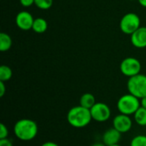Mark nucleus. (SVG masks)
Wrapping results in <instances>:
<instances>
[{
	"mask_svg": "<svg viewBox=\"0 0 146 146\" xmlns=\"http://www.w3.org/2000/svg\"><path fill=\"white\" fill-rule=\"evenodd\" d=\"M14 134L21 141L28 142L34 139L38 132L37 123L30 119H21L14 125Z\"/></svg>",
	"mask_w": 146,
	"mask_h": 146,
	"instance_id": "obj_1",
	"label": "nucleus"
},
{
	"mask_svg": "<svg viewBox=\"0 0 146 146\" xmlns=\"http://www.w3.org/2000/svg\"><path fill=\"white\" fill-rule=\"evenodd\" d=\"M68 124L74 128H84L92 120L91 111L80 105L71 108L67 114Z\"/></svg>",
	"mask_w": 146,
	"mask_h": 146,
	"instance_id": "obj_2",
	"label": "nucleus"
},
{
	"mask_svg": "<svg viewBox=\"0 0 146 146\" xmlns=\"http://www.w3.org/2000/svg\"><path fill=\"white\" fill-rule=\"evenodd\" d=\"M116 107L120 114L131 116L133 115L135 112L141 107L140 99L128 93L121 96L119 98V100L117 101Z\"/></svg>",
	"mask_w": 146,
	"mask_h": 146,
	"instance_id": "obj_3",
	"label": "nucleus"
},
{
	"mask_svg": "<svg viewBox=\"0 0 146 146\" xmlns=\"http://www.w3.org/2000/svg\"><path fill=\"white\" fill-rule=\"evenodd\" d=\"M127 88L130 94L135 96L139 99L146 96V75L139 73L129 77Z\"/></svg>",
	"mask_w": 146,
	"mask_h": 146,
	"instance_id": "obj_4",
	"label": "nucleus"
},
{
	"mask_svg": "<svg viewBox=\"0 0 146 146\" xmlns=\"http://www.w3.org/2000/svg\"><path fill=\"white\" fill-rule=\"evenodd\" d=\"M139 28H140V18L136 13H127L121 19L120 29L126 34L131 35Z\"/></svg>",
	"mask_w": 146,
	"mask_h": 146,
	"instance_id": "obj_5",
	"label": "nucleus"
},
{
	"mask_svg": "<svg viewBox=\"0 0 146 146\" xmlns=\"http://www.w3.org/2000/svg\"><path fill=\"white\" fill-rule=\"evenodd\" d=\"M120 71L126 77H133L140 73L141 63L134 57H127L121 61L120 65Z\"/></svg>",
	"mask_w": 146,
	"mask_h": 146,
	"instance_id": "obj_6",
	"label": "nucleus"
},
{
	"mask_svg": "<svg viewBox=\"0 0 146 146\" xmlns=\"http://www.w3.org/2000/svg\"><path fill=\"white\" fill-rule=\"evenodd\" d=\"M90 111L92 120L98 123L106 122L111 117L110 108L104 102H96Z\"/></svg>",
	"mask_w": 146,
	"mask_h": 146,
	"instance_id": "obj_7",
	"label": "nucleus"
},
{
	"mask_svg": "<svg viewBox=\"0 0 146 146\" xmlns=\"http://www.w3.org/2000/svg\"><path fill=\"white\" fill-rule=\"evenodd\" d=\"M112 126L122 134L127 133L133 127V120L129 115L119 114L114 117L112 120Z\"/></svg>",
	"mask_w": 146,
	"mask_h": 146,
	"instance_id": "obj_8",
	"label": "nucleus"
},
{
	"mask_svg": "<svg viewBox=\"0 0 146 146\" xmlns=\"http://www.w3.org/2000/svg\"><path fill=\"white\" fill-rule=\"evenodd\" d=\"M33 22H34V18L32 15V14L26 10L20 11L15 16L16 26L21 30L23 31H27L32 29Z\"/></svg>",
	"mask_w": 146,
	"mask_h": 146,
	"instance_id": "obj_9",
	"label": "nucleus"
},
{
	"mask_svg": "<svg viewBox=\"0 0 146 146\" xmlns=\"http://www.w3.org/2000/svg\"><path fill=\"white\" fill-rule=\"evenodd\" d=\"M121 135L122 133H121L119 131H117L115 128L112 126L111 128L107 129L104 133L102 136V142L106 146L117 145L120 143L121 139Z\"/></svg>",
	"mask_w": 146,
	"mask_h": 146,
	"instance_id": "obj_10",
	"label": "nucleus"
},
{
	"mask_svg": "<svg viewBox=\"0 0 146 146\" xmlns=\"http://www.w3.org/2000/svg\"><path fill=\"white\" fill-rule=\"evenodd\" d=\"M131 42L137 48L146 47V27H140L131 35Z\"/></svg>",
	"mask_w": 146,
	"mask_h": 146,
	"instance_id": "obj_11",
	"label": "nucleus"
},
{
	"mask_svg": "<svg viewBox=\"0 0 146 146\" xmlns=\"http://www.w3.org/2000/svg\"><path fill=\"white\" fill-rule=\"evenodd\" d=\"M96 102L95 96L91 93H85L80 98V105L88 109H91Z\"/></svg>",
	"mask_w": 146,
	"mask_h": 146,
	"instance_id": "obj_12",
	"label": "nucleus"
},
{
	"mask_svg": "<svg viewBox=\"0 0 146 146\" xmlns=\"http://www.w3.org/2000/svg\"><path fill=\"white\" fill-rule=\"evenodd\" d=\"M48 28V23L45 19L42 17H38L34 19L32 29L37 34H43Z\"/></svg>",
	"mask_w": 146,
	"mask_h": 146,
	"instance_id": "obj_13",
	"label": "nucleus"
},
{
	"mask_svg": "<svg viewBox=\"0 0 146 146\" xmlns=\"http://www.w3.org/2000/svg\"><path fill=\"white\" fill-rule=\"evenodd\" d=\"M12 46V39L11 37L6 33L0 34V51L1 52H7Z\"/></svg>",
	"mask_w": 146,
	"mask_h": 146,
	"instance_id": "obj_14",
	"label": "nucleus"
},
{
	"mask_svg": "<svg viewBox=\"0 0 146 146\" xmlns=\"http://www.w3.org/2000/svg\"><path fill=\"white\" fill-rule=\"evenodd\" d=\"M135 123L140 126H146V108L140 107L133 114Z\"/></svg>",
	"mask_w": 146,
	"mask_h": 146,
	"instance_id": "obj_15",
	"label": "nucleus"
},
{
	"mask_svg": "<svg viewBox=\"0 0 146 146\" xmlns=\"http://www.w3.org/2000/svg\"><path fill=\"white\" fill-rule=\"evenodd\" d=\"M13 72L10 67L8 65H3L0 66V81L7 82L12 77Z\"/></svg>",
	"mask_w": 146,
	"mask_h": 146,
	"instance_id": "obj_16",
	"label": "nucleus"
},
{
	"mask_svg": "<svg viewBox=\"0 0 146 146\" xmlns=\"http://www.w3.org/2000/svg\"><path fill=\"white\" fill-rule=\"evenodd\" d=\"M130 146H146V135L139 134L130 141Z\"/></svg>",
	"mask_w": 146,
	"mask_h": 146,
	"instance_id": "obj_17",
	"label": "nucleus"
},
{
	"mask_svg": "<svg viewBox=\"0 0 146 146\" xmlns=\"http://www.w3.org/2000/svg\"><path fill=\"white\" fill-rule=\"evenodd\" d=\"M34 4L40 9L46 10L51 8L53 0H34Z\"/></svg>",
	"mask_w": 146,
	"mask_h": 146,
	"instance_id": "obj_18",
	"label": "nucleus"
},
{
	"mask_svg": "<svg viewBox=\"0 0 146 146\" xmlns=\"http://www.w3.org/2000/svg\"><path fill=\"white\" fill-rule=\"evenodd\" d=\"M9 137V130L4 124L0 125V139H7Z\"/></svg>",
	"mask_w": 146,
	"mask_h": 146,
	"instance_id": "obj_19",
	"label": "nucleus"
},
{
	"mask_svg": "<svg viewBox=\"0 0 146 146\" xmlns=\"http://www.w3.org/2000/svg\"><path fill=\"white\" fill-rule=\"evenodd\" d=\"M0 146H14L13 142L9 139H0Z\"/></svg>",
	"mask_w": 146,
	"mask_h": 146,
	"instance_id": "obj_20",
	"label": "nucleus"
},
{
	"mask_svg": "<svg viewBox=\"0 0 146 146\" xmlns=\"http://www.w3.org/2000/svg\"><path fill=\"white\" fill-rule=\"evenodd\" d=\"M20 3L23 7H30L34 4V0H20Z\"/></svg>",
	"mask_w": 146,
	"mask_h": 146,
	"instance_id": "obj_21",
	"label": "nucleus"
},
{
	"mask_svg": "<svg viewBox=\"0 0 146 146\" xmlns=\"http://www.w3.org/2000/svg\"><path fill=\"white\" fill-rule=\"evenodd\" d=\"M5 82L0 81V97H3L5 94L6 91V86H5Z\"/></svg>",
	"mask_w": 146,
	"mask_h": 146,
	"instance_id": "obj_22",
	"label": "nucleus"
},
{
	"mask_svg": "<svg viewBox=\"0 0 146 146\" xmlns=\"http://www.w3.org/2000/svg\"><path fill=\"white\" fill-rule=\"evenodd\" d=\"M40 146H59L56 143L53 142V141H46L44 143H43Z\"/></svg>",
	"mask_w": 146,
	"mask_h": 146,
	"instance_id": "obj_23",
	"label": "nucleus"
},
{
	"mask_svg": "<svg viewBox=\"0 0 146 146\" xmlns=\"http://www.w3.org/2000/svg\"><path fill=\"white\" fill-rule=\"evenodd\" d=\"M140 106L146 108V96L140 99Z\"/></svg>",
	"mask_w": 146,
	"mask_h": 146,
	"instance_id": "obj_24",
	"label": "nucleus"
},
{
	"mask_svg": "<svg viewBox=\"0 0 146 146\" xmlns=\"http://www.w3.org/2000/svg\"><path fill=\"white\" fill-rule=\"evenodd\" d=\"M138 1L141 6H143L144 8H146V0H138Z\"/></svg>",
	"mask_w": 146,
	"mask_h": 146,
	"instance_id": "obj_25",
	"label": "nucleus"
},
{
	"mask_svg": "<svg viewBox=\"0 0 146 146\" xmlns=\"http://www.w3.org/2000/svg\"><path fill=\"white\" fill-rule=\"evenodd\" d=\"M91 146H106L103 142H97V143H94L92 144Z\"/></svg>",
	"mask_w": 146,
	"mask_h": 146,
	"instance_id": "obj_26",
	"label": "nucleus"
},
{
	"mask_svg": "<svg viewBox=\"0 0 146 146\" xmlns=\"http://www.w3.org/2000/svg\"><path fill=\"white\" fill-rule=\"evenodd\" d=\"M110 146H121L120 144H117V145H110Z\"/></svg>",
	"mask_w": 146,
	"mask_h": 146,
	"instance_id": "obj_27",
	"label": "nucleus"
},
{
	"mask_svg": "<svg viewBox=\"0 0 146 146\" xmlns=\"http://www.w3.org/2000/svg\"><path fill=\"white\" fill-rule=\"evenodd\" d=\"M130 1H135V0H130Z\"/></svg>",
	"mask_w": 146,
	"mask_h": 146,
	"instance_id": "obj_28",
	"label": "nucleus"
}]
</instances>
